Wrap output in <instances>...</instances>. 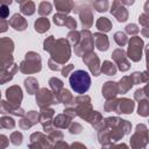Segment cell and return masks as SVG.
I'll list each match as a JSON object with an SVG mask.
<instances>
[{
    "instance_id": "cell-45",
    "label": "cell",
    "mask_w": 149,
    "mask_h": 149,
    "mask_svg": "<svg viewBox=\"0 0 149 149\" xmlns=\"http://www.w3.org/2000/svg\"><path fill=\"white\" fill-rule=\"evenodd\" d=\"M0 98H1V94H0Z\"/></svg>"
},
{
    "instance_id": "cell-30",
    "label": "cell",
    "mask_w": 149,
    "mask_h": 149,
    "mask_svg": "<svg viewBox=\"0 0 149 149\" xmlns=\"http://www.w3.org/2000/svg\"><path fill=\"white\" fill-rule=\"evenodd\" d=\"M114 41L119 44V45H125L127 43V36L125 33H121V31H116L114 34Z\"/></svg>"
},
{
    "instance_id": "cell-11",
    "label": "cell",
    "mask_w": 149,
    "mask_h": 149,
    "mask_svg": "<svg viewBox=\"0 0 149 149\" xmlns=\"http://www.w3.org/2000/svg\"><path fill=\"white\" fill-rule=\"evenodd\" d=\"M54 22L55 24L57 26H65L68 27L69 29H74L77 23H76V20L71 16H65L64 14H56L54 16Z\"/></svg>"
},
{
    "instance_id": "cell-3",
    "label": "cell",
    "mask_w": 149,
    "mask_h": 149,
    "mask_svg": "<svg viewBox=\"0 0 149 149\" xmlns=\"http://www.w3.org/2000/svg\"><path fill=\"white\" fill-rule=\"evenodd\" d=\"M20 70L24 73H34L41 70V57L36 52H28L26 55V59L21 63Z\"/></svg>"
},
{
    "instance_id": "cell-26",
    "label": "cell",
    "mask_w": 149,
    "mask_h": 149,
    "mask_svg": "<svg viewBox=\"0 0 149 149\" xmlns=\"http://www.w3.org/2000/svg\"><path fill=\"white\" fill-rule=\"evenodd\" d=\"M70 122V116H68L65 113L64 114H61V115H57L56 119H55V125L61 127V128H65L68 127Z\"/></svg>"
},
{
    "instance_id": "cell-22",
    "label": "cell",
    "mask_w": 149,
    "mask_h": 149,
    "mask_svg": "<svg viewBox=\"0 0 149 149\" xmlns=\"http://www.w3.org/2000/svg\"><path fill=\"white\" fill-rule=\"evenodd\" d=\"M132 86H133V81H132L130 77H123V78L120 80V83L118 84V90H119L120 93H125V92H127Z\"/></svg>"
},
{
    "instance_id": "cell-21",
    "label": "cell",
    "mask_w": 149,
    "mask_h": 149,
    "mask_svg": "<svg viewBox=\"0 0 149 149\" xmlns=\"http://www.w3.org/2000/svg\"><path fill=\"white\" fill-rule=\"evenodd\" d=\"M24 86H26V88H27V91H28L29 94H34V93H36L37 90H38V83H37V80H36L35 78H33V77L27 78V79L24 80Z\"/></svg>"
},
{
    "instance_id": "cell-42",
    "label": "cell",
    "mask_w": 149,
    "mask_h": 149,
    "mask_svg": "<svg viewBox=\"0 0 149 149\" xmlns=\"http://www.w3.org/2000/svg\"><path fill=\"white\" fill-rule=\"evenodd\" d=\"M125 5H132V3H134V0H121Z\"/></svg>"
},
{
    "instance_id": "cell-24",
    "label": "cell",
    "mask_w": 149,
    "mask_h": 149,
    "mask_svg": "<svg viewBox=\"0 0 149 149\" xmlns=\"http://www.w3.org/2000/svg\"><path fill=\"white\" fill-rule=\"evenodd\" d=\"M100 71H101L102 73L107 74V76H113V74H115V72H116V68H115L114 64H112L111 62L105 61V62L102 63V66L100 68Z\"/></svg>"
},
{
    "instance_id": "cell-18",
    "label": "cell",
    "mask_w": 149,
    "mask_h": 149,
    "mask_svg": "<svg viewBox=\"0 0 149 149\" xmlns=\"http://www.w3.org/2000/svg\"><path fill=\"white\" fill-rule=\"evenodd\" d=\"M79 15H80V21H81L83 28H90L93 23L92 12L88 8H85V9H83V12L79 13Z\"/></svg>"
},
{
    "instance_id": "cell-12",
    "label": "cell",
    "mask_w": 149,
    "mask_h": 149,
    "mask_svg": "<svg viewBox=\"0 0 149 149\" xmlns=\"http://www.w3.org/2000/svg\"><path fill=\"white\" fill-rule=\"evenodd\" d=\"M0 113H10L19 116L24 115V111L22 108H19V106H15L7 101H0Z\"/></svg>"
},
{
    "instance_id": "cell-36",
    "label": "cell",
    "mask_w": 149,
    "mask_h": 149,
    "mask_svg": "<svg viewBox=\"0 0 149 149\" xmlns=\"http://www.w3.org/2000/svg\"><path fill=\"white\" fill-rule=\"evenodd\" d=\"M9 15V8L7 5H1L0 6V17L6 19Z\"/></svg>"
},
{
    "instance_id": "cell-44",
    "label": "cell",
    "mask_w": 149,
    "mask_h": 149,
    "mask_svg": "<svg viewBox=\"0 0 149 149\" xmlns=\"http://www.w3.org/2000/svg\"><path fill=\"white\" fill-rule=\"evenodd\" d=\"M16 1H17V2H20V3H22V2L24 1V0H16Z\"/></svg>"
},
{
    "instance_id": "cell-20",
    "label": "cell",
    "mask_w": 149,
    "mask_h": 149,
    "mask_svg": "<svg viewBox=\"0 0 149 149\" xmlns=\"http://www.w3.org/2000/svg\"><path fill=\"white\" fill-rule=\"evenodd\" d=\"M50 28V22L45 17H40L35 21V30L38 33H44Z\"/></svg>"
},
{
    "instance_id": "cell-28",
    "label": "cell",
    "mask_w": 149,
    "mask_h": 149,
    "mask_svg": "<svg viewBox=\"0 0 149 149\" xmlns=\"http://www.w3.org/2000/svg\"><path fill=\"white\" fill-rule=\"evenodd\" d=\"M93 6L98 12H105L108 8V2L107 0H94Z\"/></svg>"
},
{
    "instance_id": "cell-4",
    "label": "cell",
    "mask_w": 149,
    "mask_h": 149,
    "mask_svg": "<svg viewBox=\"0 0 149 149\" xmlns=\"http://www.w3.org/2000/svg\"><path fill=\"white\" fill-rule=\"evenodd\" d=\"M80 40L74 45V52L80 56L87 51H91L93 48V36L88 30H83L80 33Z\"/></svg>"
},
{
    "instance_id": "cell-10",
    "label": "cell",
    "mask_w": 149,
    "mask_h": 149,
    "mask_svg": "<svg viewBox=\"0 0 149 149\" xmlns=\"http://www.w3.org/2000/svg\"><path fill=\"white\" fill-rule=\"evenodd\" d=\"M111 13L116 17V20L119 22H125L128 17V13L126 10V8L123 6H121L120 0H114L113 5H112V9Z\"/></svg>"
},
{
    "instance_id": "cell-6",
    "label": "cell",
    "mask_w": 149,
    "mask_h": 149,
    "mask_svg": "<svg viewBox=\"0 0 149 149\" xmlns=\"http://www.w3.org/2000/svg\"><path fill=\"white\" fill-rule=\"evenodd\" d=\"M142 47H143V41L140 37L137 36L132 37L128 47V57L134 62L140 61L142 57Z\"/></svg>"
},
{
    "instance_id": "cell-5",
    "label": "cell",
    "mask_w": 149,
    "mask_h": 149,
    "mask_svg": "<svg viewBox=\"0 0 149 149\" xmlns=\"http://www.w3.org/2000/svg\"><path fill=\"white\" fill-rule=\"evenodd\" d=\"M36 102L41 108H45L51 104H58V100L55 93L47 88H41L38 92H36Z\"/></svg>"
},
{
    "instance_id": "cell-37",
    "label": "cell",
    "mask_w": 149,
    "mask_h": 149,
    "mask_svg": "<svg viewBox=\"0 0 149 149\" xmlns=\"http://www.w3.org/2000/svg\"><path fill=\"white\" fill-rule=\"evenodd\" d=\"M126 31L128 34H136V33H139V28L136 24H128L126 27Z\"/></svg>"
},
{
    "instance_id": "cell-34",
    "label": "cell",
    "mask_w": 149,
    "mask_h": 149,
    "mask_svg": "<svg viewBox=\"0 0 149 149\" xmlns=\"http://www.w3.org/2000/svg\"><path fill=\"white\" fill-rule=\"evenodd\" d=\"M54 42H55V38H54V36H49L45 41H44V47H43V49L45 50V51H49L50 49H51V47H52V44H54Z\"/></svg>"
},
{
    "instance_id": "cell-16",
    "label": "cell",
    "mask_w": 149,
    "mask_h": 149,
    "mask_svg": "<svg viewBox=\"0 0 149 149\" xmlns=\"http://www.w3.org/2000/svg\"><path fill=\"white\" fill-rule=\"evenodd\" d=\"M93 40H94V43H95V47L100 50V51H106L108 49V38L105 34H101V33H95L93 35Z\"/></svg>"
},
{
    "instance_id": "cell-15",
    "label": "cell",
    "mask_w": 149,
    "mask_h": 149,
    "mask_svg": "<svg viewBox=\"0 0 149 149\" xmlns=\"http://www.w3.org/2000/svg\"><path fill=\"white\" fill-rule=\"evenodd\" d=\"M54 3L58 12L65 13V14L70 13L74 7V3L72 0H54Z\"/></svg>"
},
{
    "instance_id": "cell-1",
    "label": "cell",
    "mask_w": 149,
    "mask_h": 149,
    "mask_svg": "<svg viewBox=\"0 0 149 149\" xmlns=\"http://www.w3.org/2000/svg\"><path fill=\"white\" fill-rule=\"evenodd\" d=\"M70 86L71 88L79 94H84L87 92L91 85V78L90 74L84 70H76L73 71L69 77Z\"/></svg>"
},
{
    "instance_id": "cell-38",
    "label": "cell",
    "mask_w": 149,
    "mask_h": 149,
    "mask_svg": "<svg viewBox=\"0 0 149 149\" xmlns=\"http://www.w3.org/2000/svg\"><path fill=\"white\" fill-rule=\"evenodd\" d=\"M49 68L51 69V70H54V71H57V70H61V68H59V64L57 63V62H55L54 59H49Z\"/></svg>"
},
{
    "instance_id": "cell-9",
    "label": "cell",
    "mask_w": 149,
    "mask_h": 149,
    "mask_svg": "<svg viewBox=\"0 0 149 149\" xmlns=\"http://www.w3.org/2000/svg\"><path fill=\"white\" fill-rule=\"evenodd\" d=\"M6 95H7V99L9 100V102L15 106H19L20 102L22 101V91L19 86H12V87L7 88Z\"/></svg>"
},
{
    "instance_id": "cell-32",
    "label": "cell",
    "mask_w": 149,
    "mask_h": 149,
    "mask_svg": "<svg viewBox=\"0 0 149 149\" xmlns=\"http://www.w3.org/2000/svg\"><path fill=\"white\" fill-rule=\"evenodd\" d=\"M139 114H141L143 116H147L148 115V101L147 100H140Z\"/></svg>"
},
{
    "instance_id": "cell-40",
    "label": "cell",
    "mask_w": 149,
    "mask_h": 149,
    "mask_svg": "<svg viewBox=\"0 0 149 149\" xmlns=\"http://www.w3.org/2000/svg\"><path fill=\"white\" fill-rule=\"evenodd\" d=\"M72 69H73V65H72V64L66 65L64 69H62V74H63L64 77H68V76H69V72H70Z\"/></svg>"
},
{
    "instance_id": "cell-41",
    "label": "cell",
    "mask_w": 149,
    "mask_h": 149,
    "mask_svg": "<svg viewBox=\"0 0 149 149\" xmlns=\"http://www.w3.org/2000/svg\"><path fill=\"white\" fill-rule=\"evenodd\" d=\"M139 20H140V22H141V23H142L143 26H147V24H148V20H147V16H146V14L141 15Z\"/></svg>"
},
{
    "instance_id": "cell-29",
    "label": "cell",
    "mask_w": 149,
    "mask_h": 149,
    "mask_svg": "<svg viewBox=\"0 0 149 149\" xmlns=\"http://www.w3.org/2000/svg\"><path fill=\"white\" fill-rule=\"evenodd\" d=\"M50 12H51V5L49 2L43 1V2L40 3V6H38V13L41 15H48V14H50Z\"/></svg>"
},
{
    "instance_id": "cell-19",
    "label": "cell",
    "mask_w": 149,
    "mask_h": 149,
    "mask_svg": "<svg viewBox=\"0 0 149 149\" xmlns=\"http://www.w3.org/2000/svg\"><path fill=\"white\" fill-rule=\"evenodd\" d=\"M14 49V43L9 37L0 38V54L10 55Z\"/></svg>"
},
{
    "instance_id": "cell-17",
    "label": "cell",
    "mask_w": 149,
    "mask_h": 149,
    "mask_svg": "<svg viewBox=\"0 0 149 149\" xmlns=\"http://www.w3.org/2000/svg\"><path fill=\"white\" fill-rule=\"evenodd\" d=\"M8 24H10L16 30H24L27 28V21L20 14H14L12 16V19L9 20Z\"/></svg>"
},
{
    "instance_id": "cell-23",
    "label": "cell",
    "mask_w": 149,
    "mask_h": 149,
    "mask_svg": "<svg viewBox=\"0 0 149 149\" xmlns=\"http://www.w3.org/2000/svg\"><path fill=\"white\" fill-rule=\"evenodd\" d=\"M97 28L102 31H109L112 28V23L107 17H99L97 21Z\"/></svg>"
},
{
    "instance_id": "cell-14",
    "label": "cell",
    "mask_w": 149,
    "mask_h": 149,
    "mask_svg": "<svg viewBox=\"0 0 149 149\" xmlns=\"http://www.w3.org/2000/svg\"><path fill=\"white\" fill-rule=\"evenodd\" d=\"M118 93H119V90H118V84L116 83H114V81H106L105 83V85L102 87V94L106 99L113 98Z\"/></svg>"
},
{
    "instance_id": "cell-31",
    "label": "cell",
    "mask_w": 149,
    "mask_h": 149,
    "mask_svg": "<svg viewBox=\"0 0 149 149\" xmlns=\"http://www.w3.org/2000/svg\"><path fill=\"white\" fill-rule=\"evenodd\" d=\"M15 126V122L12 118L8 116H3L2 119H0V127H5V128H13Z\"/></svg>"
},
{
    "instance_id": "cell-8",
    "label": "cell",
    "mask_w": 149,
    "mask_h": 149,
    "mask_svg": "<svg viewBox=\"0 0 149 149\" xmlns=\"http://www.w3.org/2000/svg\"><path fill=\"white\" fill-rule=\"evenodd\" d=\"M112 58L116 62V64L119 65V69H120L121 71H127V70L129 69L130 64H129V62L126 59V54H125V51H123L122 49H116V50H114L113 54H112Z\"/></svg>"
},
{
    "instance_id": "cell-13",
    "label": "cell",
    "mask_w": 149,
    "mask_h": 149,
    "mask_svg": "<svg viewBox=\"0 0 149 149\" xmlns=\"http://www.w3.org/2000/svg\"><path fill=\"white\" fill-rule=\"evenodd\" d=\"M134 109V101L127 98H122L120 100H118L116 104V113H132Z\"/></svg>"
},
{
    "instance_id": "cell-33",
    "label": "cell",
    "mask_w": 149,
    "mask_h": 149,
    "mask_svg": "<svg viewBox=\"0 0 149 149\" xmlns=\"http://www.w3.org/2000/svg\"><path fill=\"white\" fill-rule=\"evenodd\" d=\"M68 37H69V40L76 45L77 43H78V41L80 40V33L79 31H70L69 33V35H68Z\"/></svg>"
},
{
    "instance_id": "cell-25",
    "label": "cell",
    "mask_w": 149,
    "mask_h": 149,
    "mask_svg": "<svg viewBox=\"0 0 149 149\" xmlns=\"http://www.w3.org/2000/svg\"><path fill=\"white\" fill-rule=\"evenodd\" d=\"M21 13L24 15H31L35 12V5L33 1H26L21 3Z\"/></svg>"
},
{
    "instance_id": "cell-39",
    "label": "cell",
    "mask_w": 149,
    "mask_h": 149,
    "mask_svg": "<svg viewBox=\"0 0 149 149\" xmlns=\"http://www.w3.org/2000/svg\"><path fill=\"white\" fill-rule=\"evenodd\" d=\"M7 28H8V22H7L5 19L0 17V33L6 31V30H7Z\"/></svg>"
},
{
    "instance_id": "cell-43",
    "label": "cell",
    "mask_w": 149,
    "mask_h": 149,
    "mask_svg": "<svg viewBox=\"0 0 149 149\" xmlns=\"http://www.w3.org/2000/svg\"><path fill=\"white\" fill-rule=\"evenodd\" d=\"M10 2H12V0H0V3H2V5H8Z\"/></svg>"
},
{
    "instance_id": "cell-2",
    "label": "cell",
    "mask_w": 149,
    "mask_h": 149,
    "mask_svg": "<svg viewBox=\"0 0 149 149\" xmlns=\"http://www.w3.org/2000/svg\"><path fill=\"white\" fill-rule=\"evenodd\" d=\"M49 52L51 54V59H54L58 64H64L65 62L69 61L70 54H71L69 42L64 38L55 41Z\"/></svg>"
},
{
    "instance_id": "cell-27",
    "label": "cell",
    "mask_w": 149,
    "mask_h": 149,
    "mask_svg": "<svg viewBox=\"0 0 149 149\" xmlns=\"http://www.w3.org/2000/svg\"><path fill=\"white\" fill-rule=\"evenodd\" d=\"M49 84H50V87L52 88L55 95H57V94L61 92V90L63 88V81L59 80L58 78H51V79L49 80Z\"/></svg>"
},
{
    "instance_id": "cell-7",
    "label": "cell",
    "mask_w": 149,
    "mask_h": 149,
    "mask_svg": "<svg viewBox=\"0 0 149 149\" xmlns=\"http://www.w3.org/2000/svg\"><path fill=\"white\" fill-rule=\"evenodd\" d=\"M84 63H86V65L88 66V69L91 70V72L93 73V76H99L100 74V63H99V58L98 56L91 50L84 54Z\"/></svg>"
},
{
    "instance_id": "cell-35",
    "label": "cell",
    "mask_w": 149,
    "mask_h": 149,
    "mask_svg": "<svg viewBox=\"0 0 149 149\" xmlns=\"http://www.w3.org/2000/svg\"><path fill=\"white\" fill-rule=\"evenodd\" d=\"M10 140H12V142H13L14 144H20L21 141H22V134L19 133V132H15V133L12 134Z\"/></svg>"
}]
</instances>
